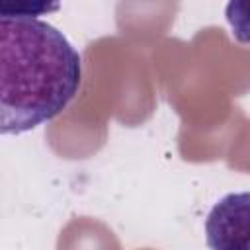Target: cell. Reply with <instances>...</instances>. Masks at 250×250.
Wrapping results in <instances>:
<instances>
[{
    "label": "cell",
    "instance_id": "cell-1",
    "mask_svg": "<svg viewBox=\"0 0 250 250\" xmlns=\"http://www.w3.org/2000/svg\"><path fill=\"white\" fill-rule=\"evenodd\" d=\"M82 59L49 21L0 16V131L20 135L55 119L78 94Z\"/></svg>",
    "mask_w": 250,
    "mask_h": 250
},
{
    "label": "cell",
    "instance_id": "cell-2",
    "mask_svg": "<svg viewBox=\"0 0 250 250\" xmlns=\"http://www.w3.org/2000/svg\"><path fill=\"white\" fill-rule=\"evenodd\" d=\"M209 250H250V191L223 195L205 219Z\"/></svg>",
    "mask_w": 250,
    "mask_h": 250
},
{
    "label": "cell",
    "instance_id": "cell-3",
    "mask_svg": "<svg viewBox=\"0 0 250 250\" xmlns=\"http://www.w3.org/2000/svg\"><path fill=\"white\" fill-rule=\"evenodd\" d=\"M225 16L234 39L240 43H250V2H229L225 8Z\"/></svg>",
    "mask_w": 250,
    "mask_h": 250
}]
</instances>
